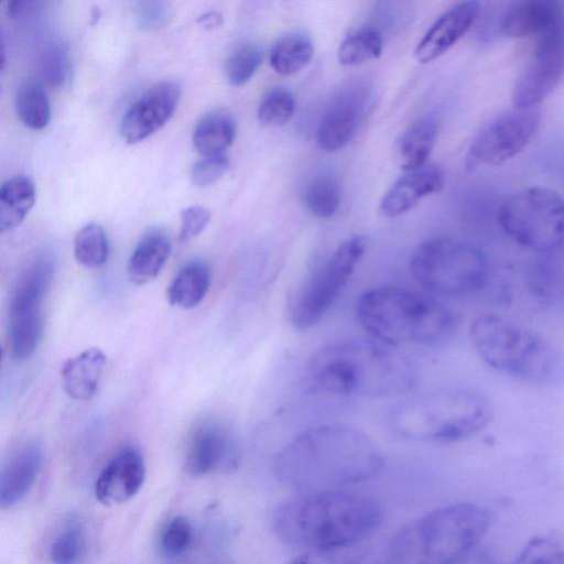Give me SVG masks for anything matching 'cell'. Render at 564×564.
Wrapping results in <instances>:
<instances>
[{"label": "cell", "mask_w": 564, "mask_h": 564, "mask_svg": "<svg viewBox=\"0 0 564 564\" xmlns=\"http://www.w3.org/2000/svg\"><path fill=\"white\" fill-rule=\"evenodd\" d=\"M382 455L361 430L341 423L311 427L275 454L273 475L297 492L336 490L376 476Z\"/></svg>", "instance_id": "1"}, {"label": "cell", "mask_w": 564, "mask_h": 564, "mask_svg": "<svg viewBox=\"0 0 564 564\" xmlns=\"http://www.w3.org/2000/svg\"><path fill=\"white\" fill-rule=\"evenodd\" d=\"M276 507L272 531L284 544L307 556H334L351 550L382 521L372 498L343 489L299 492Z\"/></svg>", "instance_id": "2"}, {"label": "cell", "mask_w": 564, "mask_h": 564, "mask_svg": "<svg viewBox=\"0 0 564 564\" xmlns=\"http://www.w3.org/2000/svg\"><path fill=\"white\" fill-rule=\"evenodd\" d=\"M305 377L312 390L340 398H380L408 391L414 367L397 347L369 338L338 340L317 349Z\"/></svg>", "instance_id": "3"}, {"label": "cell", "mask_w": 564, "mask_h": 564, "mask_svg": "<svg viewBox=\"0 0 564 564\" xmlns=\"http://www.w3.org/2000/svg\"><path fill=\"white\" fill-rule=\"evenodd\" d=\"M492 416V404L480 391L449 386L398 401L387 411L386 424L408 441L451 444L477 434Z\"/></svg>", "instance_id": "4"}, {"label": "cell", "mask_w": 564, "mask_h": 564, "mask_svg": "<svg viewBox=\"0 0 564 564\" xmlns=\"http://www.w3.org/2000/svg\"><path fill=\"white\" fill-rule=\"evenodd\" d=\"M490 524L491 513L479 505L457 502L440 507L411 520L391 536L388 562H462L478 546Z\"/></svg>", "instance_id": "5"}, {"label": "cell", "mask_w": 564, "mask_h": 564, "mask_svg": "<svg viewBox=\"0 0 564 564\" xmlns=\"http://www.w3.org/2000/svg\"><path fill=\"white\" fill-rule=\"evenodd\" d=\"M359 324L375 339L401 344L438 345L449 340L457 318L443 303L398 286H378L358 299Z\"/></svg>", "instance_id": "6"}, {"label": "cell", "mask_w": 564, "mask_h": 564, "mask_svg": "<svg viewBox=\"0 0 564 564\" xmlns=\"http://www.w3.org/2000/svg\"><path fill=\"white\" fill-rule=\"evenodd\" d=\"M471 345L491 369L533 384H555L564 378V356L547 339L497 314H484L469 327Z\"/></svg>", "instance_id": "7"}, {"label": "cell", "mask_w": 564, "mask_h": 564, "mask_svg": "<svg viewBox=\"0 0 564 564\" xmlns=\"http://www.w3.org/2000/svg\"><path fill=\"white\" fill-rule=\"evenodd\" d=\"M410 272L430 293L463 297L477 293L485 285L488 261L476 245L441 236L417 247L410 260Z\"/></svg>", "instance_id": "8"}, {"label": "cell", "mask_w": 564, "mask_h": 564, "mask_svg": "<svg viewBox=\"0 0 564 564\" xmlns=\"http://www.w3.org/2000/svg\"><path fill=\"white\" fill-rule=\"evenodd\" d=\"M497 217L503 232L527 250L550 253L564 246V198L553 188L530 185L509 194Z\"/></svg>", "instance_id": "9"}, {"label": "cell", "mask_w": 564, "mask_h": 564, "mask_svg": "<svg viewBox=\"0 0 564 564\" xmlns=\"http://www.w3.org/2000/svg\"><path fill=\"white\" fill-rule=\"evenodd\" d=\"M366 249L365 236H354L345 240L294 292L288 306L293 327L305 330L319 322L354 274Z\"/></svg>", "instance_id": "10"}, {"label": "cell", "mask_w": 564, "mask_h": 564, "mask_svg": "<svg viewBox=\"0 0 564 564\" xmlns=\"http://www.w3.org/2000/svg\"><path fill=\"white\" fill-rule=\"evenodd\" d=\"M541 123L538 108H514L488 121L474 137L466 153L468 171L503 164L534 139Z\"/></svg>", "instance_id": "11"}, {"label": "cell", "mask_w": 564, "mask_h": 564, "mask_svg": "<svg viewBox=\"0 0 564 564\" xmlns=\"http://www.w3.org/2000/svg\"><path fill=\"white\" fill-rule=\"evenodd\" d=\"M564 78V24L539 39L512 90L514 108H536Z\"/></svg>", "instance_id": "12"}, {"label": "cell", "mask_w": 564, "mask_h": 564, "mask_svg": "<svg viewBox=\"0 0 564 564\" xmlns=\"http://www.w3.org/2000/svg\"><path fill=\"white\" fill-rule=\"evenodd\" d=\"M181 98L180 85L162 80L148 88L126 111L120 135L135 144L160 130L174 115Z\"/></svg>", "instance_id": "13"}, {"label": "cell", "mask_w": 564, "mask_h": 564, "mask_svg": "<svg viewBox=\"0 0 564 564\" xmlns=\"http://www.w3.org/2000/svg\"><path fill=\"white\" fill-rule=\"evenodd\" d=\"M369 91L364 85H354L341 90L323 113L316 141L321 149L338 151L354 138L368 104Z\"/></svg>", "instance_id": "14"}, {"label": "cell", "mask_w": 564, "mask_h": 564, "mask_svg": "<svg viewBox=\"0 0 564 564\" xmlns=\"http://www.w3.org/2000/svg\"><path fill=\"white\" fill-rule=\"evenodd\" d=\"M144 479L145 463L141 452L126 446L99 473L94 489L96 499L105 506L127 502L140 491Z\"/></svg>", "instance_id": "15"}, {"label": "cell", "mask_w": 564, "mask_h": 564, "mask_svg": "<svg viewBox=\"0 0 564 564\" xmlns=\"http://www.w3.org/2000/svg\"><path fill=\"white\" fill-rule=\"evenodd\" d=\"M235 445L228 431L215 422H204L192 432L184 457L188 475L202 477L235 462Z\"/></svg>", "instance_id": "16"}, {"label": "cell", "mask_w": 564, "mask_h": 564, "mask_svg": "<svg viewBox=\"0 0 564 564\" xmlns=\"http://www.w3.org/2000/svg\"><path fill=\"white\" fill-rule=\"evenodd\" d=\"M564 24L560 0H512L505 10L500 28L509 37L543 36Z\"/></svg>", "instance_id": "17"}, {"label": "cell", "mask_w": 564, "mask_h": 564, "mask_svg": "<svg viewBox=\"0 0 564 564\" xmlns=\"http://www.w3.org/2000/svg\"><path fill=\"white\" fill-rule=\"evenodd\" d=\"M443 170L426 163L422 167L404 171L382 196L379 209L386 217H398L411 210L422 198L442 189Z\"/></svg>", "instance_id": "18"}, {"label": "cell", "mask_w": 564, "mask_h": 564, "mask_svg": "<svg viewBox=\"0 0 564 564\" xmlns=\"http://www.w3.org/2000/svg\"><path fill=\"white\" fill-rule=\"evenodd\" d=\"M479 10L477 0H467L441 15L419 42L415 58L420 63H430L443 55L471 26Z\"/></svg>", "instance_id": "19"}, {"label": "cell", "mask_w": 564, "mask_h": 564, "mask_svg": "<svg viewBox=\"0 0 564 564\" xmlns=\"http://www.w3.org/2000/svg\"><path fill=\"white\" fill-rule=\"evenodd\" d=\"M43 463V448L28 442L15 449L0 473V505L10 508L20 502L33 487Z\"/></svg>", "instance_id": "20"}, {"label": "cell", "mask_w": 564, "mask_h": 564, "mask_svg": "<svg viewBox=\"0 0 564 564\" xmlns=\"http://www.w3.org/2000/svg\"><path fill=\"white\" fill-rule=\"evenodd\" d=\"M106 356L97 347L88 348L66 360L61 369L62 383L68 397L86 401L94 398L101 383Z\"/></svg>", "instance_id": "21"}, {"label": "cell", "mask_w": 564, "mask_h": 564, "mask_svg": "<svg viewBox=\"0 0 564 564\" xmlns=\"http://www.w3.org/2000/svg\"><path fill=\"white\" fill-rule=\"evenodd\" d=\"M55 269L51 253L36 257L23 271L10 299V310L42 308Z\"/></svg>", "instance_id": "22"}, {"label": "cell", "mask_w": 564, "mask_h": 564, "mask_svg": "<svg viewBox=\"0 0 564 564\" xmlns=\"http://www.w3.org/2000/svg\"><path fill=\"white\" fill-rule=\"evenodd\" d=\"M437 132V121L433 117H425L415 121L400 135L395 154L403 172L422 167L427 163Z\"/></svg>", "instance_id": "23"}, {"label": "cell", "mask_w": 564, "mask_h": 564, "mask_svg": "<svg viewBox=\"0 0 564 564\" xmlns=\"http://www.w3.org/2000/svg\"><path fill=\"white\" fill-rule=\"evenodd\" d=\"M171 252L169 238L160 231L142 237L128 262V276L135 284H145L155 279Z\"/></svg>", "instance_id": "24"}, {"label": "cell", "mask_w": 564, "mask_h": 564, "mask_svg": "<svg viewBox=\"0 0 564 564\" xmlns=\"http://www.w3.org/2000/svg\"><path fill=\"white\" fill-rule=\"evenodd\" d=\"M35 186L24 175L14 176L0 188V231L17 228L35 203Z\"/></svg>", "instance_id": "25"}, {"label": "cell", "mask_w": 564, "mask_h": 564, "mask_svg": "<svg viewBox=\"0 0 564 564\" xmlns=\"http://www.w3.org/2000/svg\"><path fill=\"white\" fill-rule=\"evenodd\" d=\"M210 285V270L202 261H192L182 267L167 289L172 305L193 308L206 296Z\"/></svg>", "instance_id": "26"}, {"label": "cell", "mask_w": 564, "mask_h": 564, "mask_svg": "<svg viewBox=\"0 0 564 564\" xmlns=\"http://www.w3.org/2000/svg\"><path fill=\"white\" fill-rule=\"evenodd\" d=\"M9 341L12 356L18 360L30 358L43 336L42 308L9 310Z\"/></svg>", "instance_id": "27"}, {"label": "cell", "mask_w": 564, "mask_h": 564, "mask_svg": "<svg viewBox=\"0 0 564 564\" xmlns=\"http://www.w3.org/2000/svg\"><path fill=\"white\" fill-rule=\"evenodd\" d=\"M236 137V124L225 112L204 116L193 131V145L203 156L226 153Z\"/></svg>", "instance_id": "28"}, {"label": "cell", "mask_w": 564, "mask_h": 564, "mask_svg": "<svg viewBox=\"0 0 564 564\" xmlns=\"http://www.w3.org/2000/svg\"><path fill=\"white\" fill-rule=\"evenodd\" d=\"M313 53L312 41L306 35L290 33L280 37L272 46L270 64L278 74L290 76L303 69Z\"/></svg>", "instance_id": "29"}, {"label": "cell", "mask_w": 564, "mask_h": 564, "mask_svg": "<svg viewBox=\"0 0 564 564\" xmlns=\"http://www.w3.org/2000/svg\"><path fill=\"white\" fill-rule=\"evenodd\" d=\"M14 108L20 121L32 130H42L50 122V100L44 88L37 83H25L19 87Z\"/></svg>", "instance_id": "30"}, {"label": "cell", "mask_w": 564, "mask_h": 564, "mask_svg": "<svg viewBox=\"0 0 564 564\" xmlns=\"http://www.w3.org/2000/svg\"><path fill=\"white\" fill-rule=\"evenodd\" d=\"M74 254L86 268L101 267L108 259L109 241L101 226L87 224L75 236Z\"/></svg>", "instance_id": "31"}, {"label": "cell", "mask_w": 564, "mask_h": 564, "mask_svg": "<svg viewBox=\"0 0 564 564\" xmlns=\"http://www.w3.org/2000/svg\"><path fill=\"white\" fill-rule=\"evenodd\" d=\"M382 45L381 35L376 30H359L343 41L338 61L345 66H356L376 59L382 52Z\"/></svg>", "instance_id": "32"}, {"label": "cell", "mask_w": 564, "mask_h": 564, "mask_svg": "<svg viewBox=\"0 0 564 564\" xmlns=\"http://www.w3.org/2000/svg\"><path fill=\"white\" fill-rule=\"evenodd\" d=\"M307 210L321 218L334 216L340 205V189L337 182L327 175L313 178L303 194Z\"/></svg>", "instance_id": "33"}, {"label": "cell", "mask_w": 564, "mask_h": 564, "mask_svg": "<svg viewBox=\"0 0 564 564\" xmlns=\"http://www.w3.org/2000/svg\"><path fill=\"white\" fill-rule=\"evenodd\" d=\"M514 562L564 564V532L550 531L531 538L520 550Z\"/></svg>", "instance_id": "34"}, {"label": "cell", "mask_w": 564, "mask_h": 564, "mask_svg": "<svg viewBox=\"0 0 564 564\" xmlns=\"http://www.w3.org/2000/svg\"><path fill=\"white\" fill-rule=\"evenodd\" d=\"M39 72L44 83L52 88H61L69 80L72 63L65 44H47L39 58Z\"/></svg>", "instance_id": "35"}, {"label": "cell", "mask_w": 564, "mask_h": 564, "mask_svg": "<svg viewBox=\"0 0 564 564\" xmlns=\"http://www.w3.org/2000/svg\"><path fill=\"white\" fill-rule=\"evenodd\" d=\"M295 110V99L291 91L282 87L268 90L262 97L257 117L264 127L278 128L292 118Z\"/></svg>", "instance_id": "36"}, {"label": "cell", "mask_w": 564, "mask_h": 564, "mask_svg": "<svg viewBox=\"0 0 564 564\" xmlns=\"http://www.w3.org/2000/svg\"><path fill=\"white\" fill-rule=\"evenodd\" d=\"M193 539L192 523L183 516H175L161 529L158 545L165 557L177 558L189 550Z\"/></svg>", "instance_id": "37"}, {"label": "cell", "mask_w": 564, "mask_h": 564, "mask_svg": "<svg viewBox=\"0 0 564 564\" xmlns=\"http://www.w3.org/2000/svg\"><path fill=\"white\" fill-rule=\"evenodd\" d=\"M262 50L253 43L240 45L228 57L225 66L227 80L234 86H241L249 82L261 65Z\"/></svg>", "instance_id": "38"}, {"label": "cell", "mask_w": 564, "mask_h": 564, "mask_svg": "<svg viewBox=\"0 0 564 564\" xmlns=\"http://www.w3.org/2000/svg\"><path fill=\"white\" fill-rule=\"evenodd\" d=\"M85 547L82 525L75 521L67 523L53 539L48 554L57 564H70L79 560Z\"/></svg>", "instance_id": "39"}, {"label": "cell", "mask_w": 564, "mask_h": 564, "mask_svg": "<svg viewBox=\"0 0 564 564\" xmlns=\"http://www.w3.org/2000/svg\"><path fill=\"white\" fill-rule=\"evenodd\" d=\"M229 169V160L226 153L206 155L198 160L192 167V182L199 187H205L220 180Z\"/></svg>", "instance_id": "40"}, {"label": "cell", "mask_w": 564, "mask_h": 564, "mask_svg": "<svg viewBox=\"0 0 564 564\" xmlns=\"http://www.w3.org/2000/svg\"><path fill=\"white\" fill-rule=\"evenodd\" d=\"M210 213L203 206H189L181 213L178 241L187 242L198 236L207 226Z\"/></svg>", "instance_id": "41"}, {"label": "cell", "mask_w": 564, "mask_h": 564, "mask_svg": "<svg viewBox=\"0 0 564 564\" xmlns=\"http://www.w3.org/2000/svg\"><path fill=\"white\" fill-rule=\"evenodd\" d=\"M32 0H9L8 1V15H10L11 18H15L17 15H20L25 10V7Z\"/></svg>", "instance_id": "42"}, {"label": "cell", "mask_w": 564, "mask_h": 564, "mask_svg": "<svg viewBox=\"0 0 564 564\" xmlns=\"http://www.w3.org/2000/svg\"><path fill=\"white\" fill-rule=\"evenodd\" d=\"M199 22L205 25V28H215L218 26L221 22V17L217 12H208L204 14Z\"/></svg>", "instance_id": "43"}]
</instances>
